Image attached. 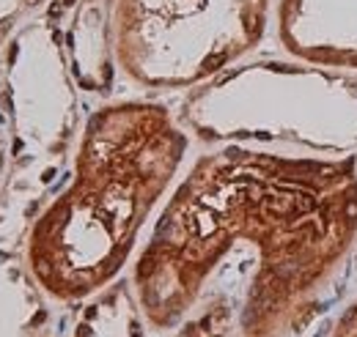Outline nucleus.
<instances>
[{"label":"nucleus","instance_id":"f257e3e1","mask_svg":"<svg viewBox=\"0 0 357 337\" xmlns=\"http://www.w3.org/2000/svg\"><path fill=\"white\" fill-rule=\"evenodd\" d=\"M236 247L256 253L242 332H305L357 253V154L231 143L198 159L135 266L149 318L157 327L176 324Z\"/></svg>","mask_w":357,"mask_h":337},{"label":"nucleus","instance_id":"f03ea898","mask_svg":"<svg viewBox=\"0 0 357 337\" xmlns=\"http://www.w3.org/2000/svg\"><path fill=\"white\" fill-rule=\"evenodd\" d=\"M187 151L162 104L121 102L89 118L69 189L39 217L31 266L47 291L80 299L110 283Z\"/></svg>","mask_w":357,"mask_h":337},{"label":"nucleus","instance_id":"7ed1b4c3","mask_svg":"<svg viewBox=\"0 0 357 337\" xmlns=\"http://www.w3.org/2000/svg\"><path fill=\"white\" fill-rule=\"evenodd\" d=\"M204 140L283 143L311 154H357V72L264 61L223 72L187 104ZM357 285V253L349 263Z\"/></svg>","mask_w":357,"mask_h":337},{"label":"nucleus","instance_id":"20e7f679","mask_svg":"<svg viewBox=\"0 0 357 337\" xmlns=\"http://www.w3.org/2000/svg\"><path fill=\"white\" fill-rule=\"evenodd\" d=\"M272 0H116L119 63L151 88L198 83L261 42Z\"/></svg>","mask_w":357,"mask_h":337},{"label":"nucleus","instance_id":"39448f33","mask_svg":"<svg viewBox=\"0 0 357 337\" xmlns=\"http://www.w3.org/2000/svg\"><path fill=\"white\" fill-rule=\"evenodd\" d=\"M275 36L291 61L357 72V0H275Z\"/></svg>","mask_w":357,"mask_h":337},{"label":"nucleus","instance_id":"423d86ee","mask_svg":"<svg viewBox=\"0 0 357 337\" xmlns=\"http://www.w3.org/2000/svg\"><path fill=\"white\" fill-rule=\"evenodd\" d=\"M324 337H357V299H352L338 318L333 321V327L324 332Z\"/></svg>","mask_w":357,"mask_h":337}]
</instances>
